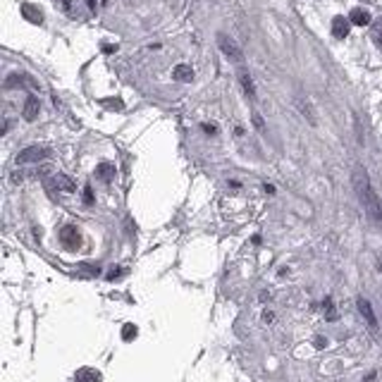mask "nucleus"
Wrapping results in <instances>:
<instances>
[{"mask_svg":"<svg viewBox=\"0 0 382 382\" xmlns=\"http://www.w3.org/2000/svg\"><path fill=\"white\" fill-rule=\"evenodd\" d=\"M353 189H356V194H358V201H361L363 208L368 210V215H370L375 222H382L380 201H378V196H375V191H373V186H370L368 172H365L361 165L353 170Z\"/></svg>","mask_w":382,"mask_h":382,"instance_id":"obj_1","label":"nucleus"},{"mask_svg":"<svg viewBox=\"0 0 382 382\" xmlns=\"http://www.w3.org/2000/svg\"><path fill=\"white\" fill-rule=\"evenodd\" d=\"M22 17L31 24H43V10L33 2H22Z\"/></svg>","mask_w":382,"mask_h":382,"instance_id":"obj_5","label":"nucleus"},{"mask_svg":"<svg viewBox=\"0 0 382 382\" xmlns=\"http://www.w3.org/2000/svg\"><path fill=\"white\" fill-rule=\"evenodd\" d=\"M79 232H77V227L74 225H65L62 230H60V241L65 244V249H69V251H74V249H79Z\"/></svg>","mask_w":382,"mask_h":382,"instance_id":"obj_4","label":"nucleus"},{"mask_svg":"<svg viewBox=\"0 0 382 382\" xmlns=\"http://www.w3.org/2000/svg\"><path fill=\"white\" fill-rule=\"evenodd\" d=\"M55 2H58L65 12H69V10H72V0H55Z\"/></svg>","mask_w":382,"mask_h":382,"instance_id":"obj_21","label":"nucleus"},{"mask_svg":"<svg viewBox=\"0 0 382 382\" xmlns=\"http://www.w3.org/2000/svg\"><path fill=\"white\" fill-rule=\"evenodd\" d=\"M96 175H98V179H103V182H113V179H115V165L100 163V165L96 167Z\"/></svg>","mask_w":382,"mask_h":382,"instance_id":"obj_14","label":"nucleus"},{"mask_svg":"<svg viewBox=\"0 0 382 382\" xmlns=\"http://www.w3.org/2000/svg\"><path fill=\"white\" fill-rule=\"evenodd\" d=\"M100 103H103L108 110H124V103H122L119 98H103Z\"/></svg>","mask_w":382,"mask_h":382,"instance_id":"obj_16","label":"nucleus"},{"mask_svg":"<svg viewBox=\"0 0 382 382\" xmlns=\"http://www.w3.org/2000/svg\"><path fill=\"white\" fill-rule=\"evenodd\" d=\"M55 186L62 189V191H74V189H77V186H74V182H72L67 175H58V177H55Z\"/></svg>","mask_w":382,"mask_h":382,"instance_id":"obj_15","label":"nucleus"},{"mask_svg":"<svg viewBox=\"0 0 382 382\" xmlns=\"http://www.w3.org/2000/svg\"><path fill=\"white\" fill-rule=\"evenodd\" d=\"M84 203H86V206L93 203V191H91V186H84Z\"/></svg>","mask_w":382,"mask_h":382,"instance_id":"obj_20","label":"nucleus"},{"mask_svg":"<svg viewBox=\"0 0 382 382\" xmlns=\"http://www.w3.org/2000/svg\"><path fill=\"white\" fill-rule=\"evenodd\" d=\"M373 38H375V43H378V46H382V22H378V24H375Z\"/></svg>","mask_w":382,"mask_h":382,"instance_id":"obj_18","label":"nucleus"},{"mask_svg":"<svg viewBox=\"0 0 382 382\" xmlns=\"http://www.w3.org/2000/svg\"><path fill=\"white\" fill-rule=\"evenodd\" d=\"M253 124H256V129H258V132H263V129H265V122H263V117H261L258 113H253Z\"/></svg>","mask_w":382,"mask_h":382,"instance_id":"obj_19","label":"nucleus"},{"mask_svg":"<svg viewBox=\"0 0 382 382\" xmlns=\"http://www.w3.org/2000/svg\"><path fill=\"white\" fill-rule=\"evenodd\" d=\"M294 103H296V108H299V113L308 119V124H311V127H318V117H316V113H313V105H311L308 100H303V98H296Z\"/></svg>","mask_w":382,"mask_h":382,"instance_id":"obj_8","label":"nucleus"},{"mask_svg":"<svg viewBox=\"0 0 382 382\" xmlns=\"http://www.w3.org/2000/svg\"><path fill=\"white\" fill-rule=\"evenodd\" d=\"M358 311H361V316L365 318V323L370 325L373 330H378V318H375L373 306H370V301H368V299H358Z\"/></svg>","mask_w":382,"mask_h":382,"instance_id":"obj_7","label":"nucleus"},{"mask_svg":"<svg viewBox=\"0 0 382 382\" xmlns=\"http://www.w3.org/2000/svg\"><path fill=\"white\" fill-rule=\"evenodd\" d=\"M239 84H241V88H244L246 98L256 100V86H253V79H251V74H249L246 69H241V72H239Z\"/></svg>","mask_w":382,"mask_h":382,"instance_id":"obj_10","label":"nucleus"},{"mask_svg":"<svg viewBox=\"0 0 382 382\" xmlns=\"http://www.w3.org/2000/svg\"><path fill=\"white\" fill-rule=\"evenodd\" d=\"M134 337H136V325L127 323L124 327H122V339H124V342H132Z\"/></svg>","mask_w":382,"mask_h":382,"instance_id":"obj_17","label":"nucleus"},{"mask_svg":"<svg viewBox=\"0 0 382 382\" xmlns=\"http://www.w3.org/2000/svg\"><path fill=\"white\" fill-rule=\"evenodd\" d=\"M103 50H105V53H115V50H117V46H103Z\"/></svg>","mask_w":382,"mask_h":382,"instance_id":"obj_23","label":"nucleus"},{"mask_svg":"<svg viewBox=\"0 0 382 382\" xmlns=\"http://www.w3.org/2000/svg\"><path fill=\"white\" fill-rule=\"evenodd\" d=\"M217 46H220L222 55H225L227 60H232V62H236V65L244 62V53H241L239 43H236L232 36H227V33H217Z\"/></svg>","mask_w":382,"mask_h":382,"instance_id":"obj_2","label":"nucleus"},{"mask_svg":"<svg viewBox=\"0 0 382 382\" xmlns=\"http://www.w3.org/2000/svg\"><path fill=\"white\" fill-rule=\"evenodd\" d=\"M172 77H175L177 82H191L194 79V69L189 65H177L175 69H172Z\"/></svg>","mask_w":382,"mask_h":382,"instance_id":"obj_13","label":"nucleus"},{"mask_svg":"<svg viewBox=\"0 0 382 382\" xmlns=\"http://www.w3.org/2000/svg\"><path fill=\"white\" fill-rule=\"evenodd\" d=\"M86 5H88V10H96V0H86Z\"/></svg>","mask_w":382,"mask_h":382,"instance_id":"obj_24","label":"nucleus"},{"mask_svg":"<svg viewBox=\"0 0 382 382\" xmlns=\"http://www.w3.org/2000/svg\"><path fill=\"white\" fill-rule=\"evenodd\" d=\"M46 158H50V148H46V146H29V148H24V150L17 155V165L41 163V160H46Z\"/></svg>","mask_w":382,"mask_h":382,"instance_id":"obj_3","label":"nucleus"},{"mask_svg":"<svg viewBox=\"0 0 382 382\" xmlns=\"http://www.w3.org/2000/svg\"><path fill=\"white\" fill-rule=\"evenodd\" d=\"M74 382H103V378L96 368H82V370H77Z\"/></svg>","mask_w":382,"mask_h":382,"instance_id":"obj_11","label":"nucleus"},{"mask_svg":"<svg viewBox=\"0 0 382 382\" xmlns=\"http://www.w3.org/2000/svg\"><path fill=\"white\" fill-rule=\"evenodd\" d=\"M349 29H351V22H349L347 17L337 15V17L332 19V36H334V38H347V36H349Z\"/></svg>","mask_w":382,"mask_h":382,"instance_id":"obj_6","label":"nucleus"},{"mask_svg":"<svg viewBox=\"0 0 382 382\" xmlns=\"http://www.w3.org/2000/svg\"><path fill=\"white\" fill-rule=\"evenodd\" d=\"M38 110H41V105H38V98H33V96H29L27 98V103H24V119L27 122H33V119L38 117Z\"/></svg>","mask_w":382,"mask_h":382,"instance_id":"obj_12","label":"nucleus"},{"mask_svg":"<svg viewBox=\"0 0 382 382\" xmlns=\"http://www.w3.org/2000/svg\"><path fill=\"white\" fill-rule=\"evenodd\" d=\"M203 132L206 134H217V127L215 124H203Z\"/></svg>","mask_w":382,"mask_h":382,"instance_id":"obj_22","label":"nucleus"},{"mask_svg":"<svg viewBox=\"0 0 382 382\" xmlns=\"http://www.w3.org/2000/svg\"><path fill=\"white\" fill-rule=\"evenodd\" d=\"M349 22L356 24V27H368L370 24V12L363 10V7H353L351 15H349Z\"/></svg>","mask_w":382,"mask_h":382,"instance_id":"obj_9","label":"nucleus"}]
</instances>
